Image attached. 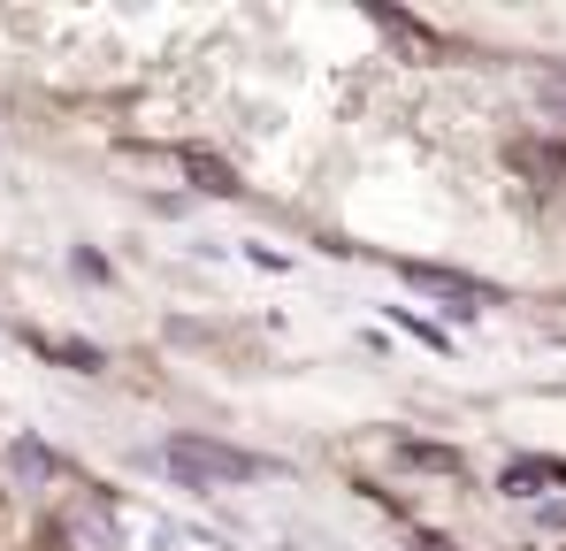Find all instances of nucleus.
Instances as JSON below:
<instances>
[{
  "label": "nucleus",
  "mask_w": 566,
  "mask_h": 551,
  "mask_svg": "<svg viewBox=\"0 0 566 551\" xmlns=\"http://www.w3.org/2000/svg\"><path fill=\"white\" fill-rule=\"evenodd\" d=\"M161 467H169V475H191V482H261V475H276L269 459L207 445V437H169V445H161Z\"/></svg>",
  "instance_id": "obj_1"
},
{
  "label": "nucleus",
  "mask_w": 566,
  "mask_h": 551,
  "mask_svg": "<svg viewBox=\"0 0 566 551\" xmlns=\"http://www.w3.org/2000/svg\"><path fill=\"white\" fill-rule=\"evenodd\" d=\"M15 475H23V482H54V475H62V459L46 453L39 437H15Z\"/></svg>",
  "instance_id": "obj_2"
},
{
  "label": "nucleus",
  "mask_w": 566,
  "mask_h": 551,
  "mask_svg": "<svg viewBox=\"0 0 566 551\" xmlns=\"http://www.w3.org/2000/svg\"><path fill=\"white\" fill-rule=\"evenodd\" d=\"M185 169H191V177H199V184H207V191H238V177H230V169H222L214 154H199V146H191V154H185Z\"/></svg>",
  "instance_id": "obj_3"
},
{
  "label": "nucleus",
  "mask_w": 566,
  "mask_h": 551,
  "mask_svg": "<svg viewBox=\"0 0 566 551\" xmlns=\"http://www.w3.org/2000/svg\"><path fill=\"white\" fill-rule=\"evenodd\" d=\"M413 551H460V544H444V537H406Z\"/></svg>",
  "instance_id": "obj_4"
}]
</instances>
